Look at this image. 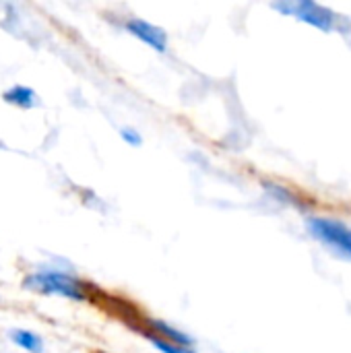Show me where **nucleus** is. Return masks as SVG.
Returning <instances> with one entry per match:
<instances>
[{
  "label": "nucleus",
  "mask_w": 351,
  "mask_h": 353,
  "mask_svg": "<svg viewBox=\"0 0 351 353\" xmlns=\"http://www.w3.org/2000/svg\"><path fill=\"white\" fill-rule=\"evenodd\" d=\"M122 27H124L132 37L141 39L145 46L153 48L155 52L163 54V52L168 50V33H166L161 27H157V25H153V23H149V21H145V19H141V17H128V19L122 23Z\"/></svg>",
  "instance_id": "nucleus-4"
},
{
  "label": "nucleus",
  "mask_w": 351,
  "mask_h": 353,
  "mask_svg": "<svg viewBox=\"0 0 351 353\" xmlns=\"http://www.w3.org/2000/svg\"><path fill=\"white\" fill-rule=\"evenodd\" d=\"M8 339L12 341V345H17L23 352L43 353V339L29 329H10Z\"/></svg>",
  "instance_id": "nucleus-7"
},
{
  "label": "nucleus",
  "mask_w": 351,
  "mask_h": 353,
  "mask_svg": "<svg viewBox=\"0 0 351 353\" xmlns=\"http://www.w3.org/2000/svg\"><path fill=\"white\" fill-rule=\"evenodd\" d=\"M95 353H106V352H95Z\"/></svg>",
  "instance_id": "nucleus-10"
},
{
  "label": "nucleus",
  "mask_w": 351,
  "mask_h": 353,
  "mask_svg": "<svg viewBox=\"0 0 351 353\" xmlns=\"http://www.w3.org/2000/svg\"><path fill=\"white\" fill-rule=\"evenodd\" d=\"M310 236H314L325 246L345 254L351 259V228L329 217H310L306 221Z\"/></svg>",
  "instance_id": "nucleus-2"
},
{
  "label": "nucleus",
  "mask_w": 351,
  "mask_h": 353,
  "mask_svg": "<svg viewBox=\"0 0 351 353\" xmlns=\"http://www.w3.org/2000/svg\"><path fill=\"white\" fill-rule=\"evenodd\" d=\"M132 329H134V331L145 329V331H149V333H153V335H157V337H161V339H166V341H170V343H174V345H180V347H194V339H192L188 333L176 329L174 325H170V323H166V321H161V319L143 316Z\"/></svg>",
  "instance_id": "nucleus-5"
},
{
  "label": "nucleus",
  "mask_w": 351,
  "mask_h": 353,
  "mask_svg": "<svg viewBox=\"0 0 351 353\" xmlns=\"http://www.w3.org/2000/svg\"><path fill=\"white\" fill-rule=\"evenodd\" d=\"M2 99L6 103L14 105V108H21V110H31V108H35L39 103L37 93L31 87H27V85H12V87H8L2 93Z\"/></svg>",
  "instance_id": "nucleus-6"
},
{
  "label": "nucleus",
  "mask_w": 351,
  "mask_h": 353,
  "mask_svg": "<svg viewBox=\"0 0 351 353\" xmlns=\"http://www.w3.org/2000/svg\"><path fill=\"white\" fill-rule=\"evenodd\" d=\"M277 10L285 12V14H292L296 17L298 21L302 23H310L323 31H333L337 27V21H339V14L333 12L331 8L323 6V4H317L312 0H302V2H277L273 4Z\"/></svg>",
  "instance_id": "nucleus-3"
},
{
  "label": "nucleus",
  "mask_w": 351,
  "mask_h": 353,
  "mask_svg": "<svg viewBox=\"0 0 351 353\" xmlns=\"http://www.w3.org/2000/svg\"><path fill=\"white\" fill-rule=\"evenodd\" d=\"M23 288L39 296H62L74 302L89 300L87 283L70 271L60 269H39L25 277Z\"/></svg>",
  "instance_id": "nucleus-1"
},
{
  "label": "nucleus",
  "mask_w": 351,
  "mask_h": 353,
  "mask_svg": "<svg viewBox=\"0 0 351 353\" xmlns=\"http://www.w3.org/2000/svg\"><path fill=\"white\" fill-rule=\"evenodd\" d=\"M120 139H122L126 145H130V147H141V145H143L141 132H139L137 128H132V126H122V128H120Z\"/></svg>",
  "instance_id": "nucleus-9"
},
{
  "label": "nucleus",
  "mask_w": 351,
  "mask_h": 353,
  "mask_svg": "<svg viewBox=\"0 0 351 353\" xmlns=\"http://www.w3.org/2000/svg\"><path fill=\"white\" fill-rule=\"evenodd\" d=\"M139 335H143L155 350L159 353H197L194 347H180V345H174V343H170V341H166V339H161V337H157V335H153V333H149V331H145V329H139L137 331Z\"/></svg>",
  "instance_id": "nucleus-8"
}]
</instances>
